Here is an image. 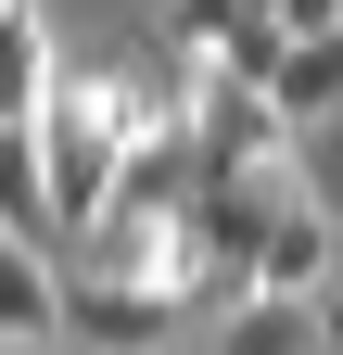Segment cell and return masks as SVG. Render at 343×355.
<instances>
[{
	"label": "cell",
	"instance_id": "1",
	"mask_svg": "<svg viewBox=\"0 0 343 355\" xmlns=\"http://www.w3.org/2000/svg\"><path fill=\"white\" fill-rule=\"evenodd\" d=\"M191 140H203V178H292V153H306V127L280 114V89L254 76H191Z\"/></svg>",
	"mask_w": 343,
	"mask_h": 355
},
{
	"label": "cell",
	"instance_id": "2",
	"mask_svg": "<svg viewBox=\"0 0 343 355\" xmlns=\"http://www.w3.org/2000/svg\"><path fill=\"white\" fill-rule=\"evenodd\" d=\"M178 318H191V292H165V279H90V266L64 279L76 355H178Z\"/></svg>",
	"mask_w": 343,
	"mask_h": 355
},
{
	"label": "cell",
	"instance_id": "3",
	"mask_svg": "<svg viewBox=\"0 0 343 355\" xmlns=\"http://www.w3.org/2000/svg\"><path fill=\"white\" fill-rule=\"evenodd\" d=\"M64 279H76V266L51 241L0 229V343H64Z\"/></svg>",
	"mask_w": 343,
	"mask_h": 355
},
{
	"label": "cell",
	"instance_id": "4",
	"mask_svg": "<svg viewBox=\"0 0 343 355\" xmlns=\"http://www.w3.org/2000/svg\"><path fill=\"white\" fill-rule=\"evenodd\" d=\"M331 279H343V229H331V203H318V191H292V203H280V229H267L254 292H306V304H318Z\"/></svg>",
	"mask_w": 343,
	"mask_h": 355
},
{
	"label": "cell",
	"instance_id": "5",
	"mask_svg": "<svg viewBox=\"0 0 343 355\" xmlns=\"http://www.w3.org/2000/svg\"><path fill=\"white\" fill-rule=\"evenodd\" d=\"M0 229L64 241V191H51V153H38V114H0Z\"/></svg>",
	"mask_w": 343,
	"mask_h": 355
},
{
	"label": "cell",
	"instance_id": "6",
	"mask_svg": "<svg viewBox=\"0 0 343 355\" xmlns=\"http://www.w3.org/2000/svg\"><path fill=\"white\" fill-rule=\"evenodd\" d=\"M51 76H64V51H51V26H38V0H0V114H38Z\"/></svg>",
	"mask_w": 343,
	"mask_h": 355
},
{
	"label": "cell",
	"instance_id": "7",
	"mask_svg": "<svg viewBox=\"0 0 343 355\" xmlns=\"http://www.w3.org/2000/svg\"><path fill=\"white\" fill-rule=\"evenodd\" d=\"M217 355H318V304L306 292H242L229 330H217Z\"/></svg>",
	"mask_w": 343,
	"mask_h": 355
},
{
	"label": "cell",
	"instance_id": "8",
	"mask_svg": "<svg viewBox=\"0 0 343 355\" xmlns=\"http://www.w3.org/2000/svg\"><path fill=\"white\" fill-rule=\"evenodd\" d=\"M318 355H343V279L318 292Z\"/></svg>",
	"mask_w": 343,
	"mask_h": 355
},
{
	"label": "cell",
	"instance_id": "9",
	"mask_svg": "<svg viewBox=\"0 0 343 355\" xmlns=\"http://www.w3.org/2000/svg\"><path fill=\"white\" fill-rule=\"evenodd\" d=\"M0 355H64V343H0Z\"/></svg>",
	"mask_w": 343,
	"mask_h": 355
}]
</instances>
